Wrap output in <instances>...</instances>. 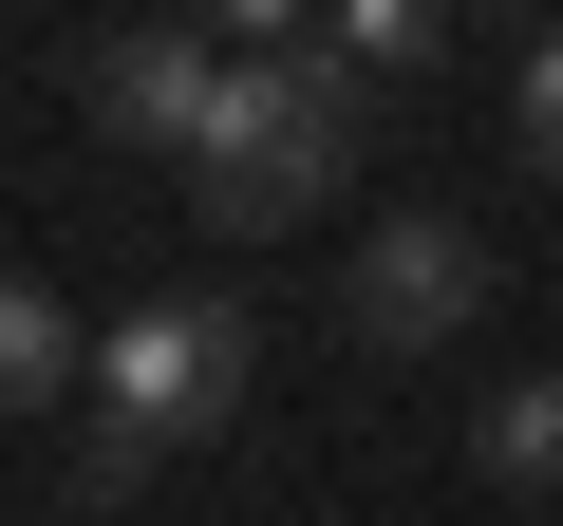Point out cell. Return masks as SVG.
Wrapping results in <instances>:
<instances>
[{
    "label": "cell",
    "instance_id": "obj_4",
    "mask_svg": "<svg viewBox=\"0 0 563 526\" xmlns=\"http://www.w3.org/2000/svg\"><path fill=\"white\" fill-rule=\"evenodd\" d=\"M225 113V39L207 20H132L113 57H95V132H132V151H188Z\"/></svg>",
    "mask_w": 563,
    "mask_h": 526
},
{
    "label": "cell",
    "instance_id": "obj_7",
    "mask_svg": "<svg viewBox=\"0 0 563 526\" xmlns=\"http://www.w3.org/2000/svg\"><path fill=\"white\" fill-rule=\"evenodd\" d=\"M470 451H488V489H563V376H507Z\"/></svg>",
    "mask_w": 563,
    "mask_h": 526
},
{
    "label": "cell",
    "instance_id": "obj_6",
    "mask_svg": "<svg viewBox=\"0 0 563 526\" xmlns=\"http://www.w3.org/2000/svg\"><path fill=\"white\" fill-rule=\"evenodd\" d=\"M432 39H451V0H320V57H339L357 95H376L395 57H432Z\"/></svg>",
    "mask_w": 563,
    "mask_h": 526
},
{
    "label": "cell",
    "instance_id": "obj_2",
    "mask_svg": "<svg viewBox=\"0 0 563 526\" xmlns=\"http://www.w3.org/2000/svg\"><path fill=\"white\" fill-rule=\"evenodd\" d=\"M244 376H263V339H244L225 302H151V320H113V358H95V432H132V451L169 470V451H207V432L244 414Z\"/></svg>",
    "mask_w": 563,
    "mask_h": 526
},
{
    "label": "cell",
    "instance_id": "obj_9",
    "mask_svg": "<svg viewBox=\"0 0 563 526\" xmlns=\"http://www.w3.org/2000/svg\"><path fill=\"white\" fill-rule=\"evenodd\" d=\"M207 20H225V57H282V39L320 20V0H207Z\"/></svg>",
    "mask_w": 563,
    "mask_h": 526
},
{
    "label": "cell",
    "instance_id": "obj_1",
    "mask_svg": "<svg viewBox=\"0 0 563 526\" xmlns=\"http://www.w3.org/2000/svg\"><path fill=\"white\" fill-rule=\"evenodd\" d=\"M357 76L320 57V39H282V57H225V113L188 132V226H301V207H339V169H357Z\"/></svg>",
    "mask_w": 563,
    "mask_h": 526
},
{
    "label": "cell",
    "instance_id": "obj_3",
    "mask_svg": "<svg viewBox=\"0 0 563 526\" xmlns=\"http://www.w3.org/2000/svg\"><path fill=\"white\" fill-rule=\"evenodd\" d=\"M339 320H357L376 358H432V339H470V320H488V244H470L451 207H395V226H357V283H339Z\"/></svg>",
    "mask_w": 563,
    "mask_h": 526
},
{
    "label": "cell",
    "instance_id": "obj_5",
    "mask_svg": "<svg viewBox=\"0 0 563 526\" xmlns=\"http://www.w3.org/2000/svg\"><path fill=\"white\" fill-rule=\"evenodd\" d=\"M76 376H95V339H76L38 283H0V414H57Z\"/></svg>",
    "mask_w": 563,
    "mask_h": 526
},
{
    "label": "cell",
    "instance_id": "obj_8",
    "mask_svg": "<svg viewBox=\"0 0 563 526\" xmlns=\"http://www.w3.org/2000/svg\"><path fill=\"white\" fill-rule=\"evenodd\" d=\"M507 132H526V151H544V169H563V20H544V39H526V57H507Z\"/></svg>",
    "mask_w": 563,
    "mask_h": 526
}]
</instances>
